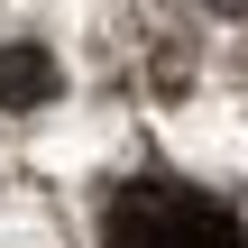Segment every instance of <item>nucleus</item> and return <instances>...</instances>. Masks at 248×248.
I'll return each instance as SVG.
<instances>
[{
    "instance_id": "nucleus-1",
    "label": "nucleus",
    "mask_w": 248,
    "mask_h": 248,
    "mask_svg": "<svg viewBox=\"0 0 248 248\" xmlns=\"http://www.w3.org/2000/svg\"><path fill=\"white\" fill-rule=\"evenodd\" d=\"M101 248H248L239 212L202 184H175V175H138L110 193L101 212Z\"/></svg>"
},
{
    "instance_id": "nucleus-2",
    "label": "nucleus",
    "mask_w": 248,
    "mask_h": 248,
    "mask_svg": "<svg viewBox=\"0 0 248 248\" xmlns=\"http://www.w3.org/2000/svg\"><path fill=\"white\" fill-rule=\"evenodd\" d=\"M46 92H55V64L37 46H9L0 55V101H46Z\"/></svg>"
},
{
    "instance_id": "nucleus-3",
    "label": "nucleus",
    "mask_w": 248,
    "mask_h": 248,
    "mask_svg": "<svg viewBox=\"0 0 248 248\" xmlns=\"http://www.w3.org/2000/svg\"><path fill=\"white\" fill-rule=\"evenodd\" d=\"M212 9H221V18H248V0H212Z\"/></svg>"
}]
</instances>
